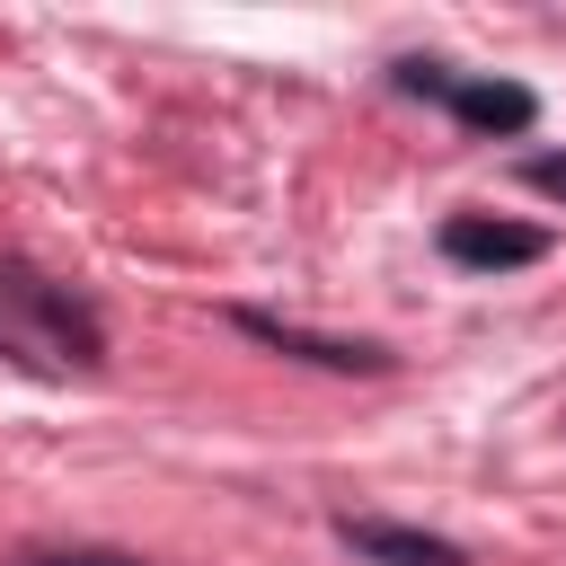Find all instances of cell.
<instances>
[{"label": "cell", "instance_id": "1", "mask_svg": "<svg viewBox=\"0 0 566 566\" xmlns=\"http://www.w3.org/2000/svg\"><path fill=\"white\" fill-rule=\"evenodd\" d=\"M0 363L35 380H88L106 371V318L80 283L44 274L35 256H0Z\"/></svg>", "mask_w": 566, "mask_h": 566}, {"label": "cell", "instance_id": "2", "mask_svg": "<svg viewBox=\"0 0 566 566\" xmlns=\"http://www.w3.org/2000/svg\"><path fill=\"white\" fill-rule=\"evenodd\" d=\"M389 88H398V97L442 106L460 133H486V142H513V133H531V124H539V97H531L522 80L451 71V62H433V53H398V62H389Z\"/></svg>", "mask_w": 566, "mask_h": 566}, {"label": "cell", "instance_id": "3", "mask_svg": "<svg viewBox=\"0 0 566 566\" xmlns=\"http://www.w3.org/2000/svg\"><path fill=\"white\" fill-rule=\"evenodd\" d=\"M230 327H239L248 345H265V354H292V363H310V371H336V380H380V371H398V354H389V345H371V336H327V327L274 318V310H230Z\"/></svg>", "mask_w": 566, "mask_h": 566}, {"label": "cell", "instance_id": "4", "mask_svg": "<svg viewBox=\"0 0 566 566\" xmlns=\"http://www.w3.org/2000/svg\"><path fill=\"white\" fill-rule=\"evenodd\" d=\"M442 256H451L460 274H522V265L548 256V230L495 221V212H451V221H442Z\"/></svg>", "mask_w": 566, "mask_h": 566}, {"label": "cell", "instance_id": "5", "mask_svg": "<svg viewBox=\"0 0 566 566\" xmlns=\"http://www.w3.org/2000/svg\"><path fill=\"white\" fill-rule=\"evenodd\" d=\"M336 539L363 557V566H469L460 539L424 531V522H389V513H336Z\"/></svg>", "mask_w": 566, "mask_h": 566}, {"label": "cell", "instance_id": "6", "mask_svg": "<svg viewBox=\"0 0 566 566\" xmlns=\"http://www.w3.org/2000/svg\"><path fill=\"white\" fill-rule=\"evenodd\" d=\"M9 566H142L133 548H88V539H71V548H18Z\"/></svg>", "mask_w": 566, "mask_h": 566}, {"label": "cell", "instance_id": "7", "mask_svg": "<svg viewBox=\"0 0 566 566\" xmlns=\"http://www.w3.org/2000/svg\"><path fill=\"white\" fill-rule=\"evenodd\" d=\"M522 186H531V195H557V203H566V150H539V159H522Z\"/></svg>", "mask_w": 566, "mask_h": 566}]
</instances>
